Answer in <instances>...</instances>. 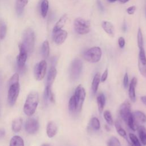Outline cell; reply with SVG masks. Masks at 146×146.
<instances>
[{"instance_id":"obj_50","label":"cell","mask_w":146,"mask_h":146,"mask_svg":"<svg viewBox=\"0 0 146 146\" xmlns=\"http://www.w3.org/2000/svg\"><path fill=\"white\" fill-rule=\"evenodd\" d=\"M145 14H146V7H145Z\"/></svg>"},{"instance_id":"obj_38","label":"cell","mask_w":146,"mask_h":146,"mask_svg":"<svg viewBox=\"0 0 146 146\" xmlns=\"http://www.w3.org/2000/svg\"><path fill=\"white\" fill-rule=\"evenodd\" d=\"M108 69H106L104 71V72L103 73V74L102 75V76L100 77V82H104L106 80V79L108 77Z\"/></svg>"},{"instance_id":"obj_48","label":"cell","mask_w":146,"mask_h":146,"mask_svg":"<svg viewBox=\"0 0 146 146\" xmlns=\"http://www.w3.org/2000/svg\"><path fill=\"white\" fill-rule=\"evenodd\" d=\"M42 146H49V145H48V144H43Z\"/></svg>"},{"instance_id":"obj_2","label":"cell","mask_w":146,"mask_h":146,"mask_svg":"<svg viewBox=\"0 0 146 146\" xmlns=\"http://www.w3.org/2000/svg\"><path fill=\"white\" fill-rule=\"evenodd\" d=\"M39 103V95L38 92H30L26 99L24 106V113L28 116H32L35 112Z\"/></svg>"},{"instance_id":"obj_25","label":"cell","mask_w":146,"mask_h":146,"mask_svg":"<svg viewBox=\"0 0 146 146\" xmlns=\"http://www.w3.org/2000/svg\"><path fill=\"white\" fill-rule=\"evenodd\" d=\"M24 141L19 136L15 135L12 137L10 141V146H24Z\"/></svg>"},{"instance_id":"obj_18","label":"cell","mask_w":146,"mask_h":146,"mask_svg":"<svg viewBox=\"0 0 146 146\" xmlns=\"http://www.w3.org/2000/svg\"><path fill=\"white\" fill-rule=\"evenodd\" d=\"M68 16L66 14L62 15L60 18L58 20V21L56 22L55 25L54 26L52 31L53 33L56 32L57 31H59L62 29V27L65 25L67 21Z\"/></svg>"},{"instance_id":"obj_1","label":"cell","mask_w":146,"mask_h":146,"mask_svg":"<svg viewBox=\"0 0 146 146\" xmlns=\"http://www.w3.org/2000/svg\"><path fill=\"white\" fill-rule=\"evenodd\" d=\"M19 75L15 73L9 79L7 92V102L10 106H13L18 98L20 91Z\"/></svg>"},{"instance_id":"obj_36","label":"cell","mask_w":146,"mask_h":146,"mask_svg":"<svg viewBox=\"0 0 146 146\" xmlns=\"http://www.w3.org/2000/svg\"><path fill=\"white\" fill-rule=\"evenodd\" d=\"M6 33V25L2 22L0 21V39H2L5 38Z\"/></svg>"},{"instance_id":"obj_27","label":"cell","mask_w":146,"mask_h":146,"mask_svg":"<svg viewBox=\"0 0 146 146\" xmlns=\"http://www.w3.org/2000/svg\"><path fill=\"white\" fill-rule=\"evenodd\" d=\"M115 128L116 129V131L117 132V133L121 136L122 137L124 138L125 139H126L128 141L127 139V133L125 131L123 128V127H121L120 122L118 120H116V121L115 122Z\"/></svg>"},{"instance_id":"obj_13","label":"cell","mask_w":146,"mask_h":146,"mask_svg":"<svg viewBox=\"0 0 146 146\" xmlns=\"http://www.w3.org/2000/svg\"><path fill=\"white\" fill-rule=\"evenodd\" d=\"M137 80L136 77H133L129 84V89H128V96L130 100L132 102H135L136 101V92L135 88L137 85Z\"/></svg>"},{"instance_id":"obj_32","label":"cell","mask_w":146,"mask_h":146,"mask_svg":"<svg viewBox=\"0 0 146 146\" xmlns=\"http://www.w3.org/2000/svg\"><path fill=\"white\" fill-rule=\"evenodd\" d=\"M137 46L139 49L143 48V37L141 30L140 28L138 29L137 34Z\"/></svg>"},{"instance_id":"obj_45","label":"cell","mask_w":146,"mask_h":146,"mask_svg":"<svg viewBox=\"0 0 146 146\" xmlns=\"http://www.w3.org/2000/svg\"><path fill=\"white\" fill-rule=\"evenodd\" d=\"M123 29V31H126V25H125V23H124Z\"/></svg>"},{"instance_id":"obj_24","label":"cell","mask_w":146,"mask_h":146,"mask_svg":"<svg viewBox=\"0 0 146 146\" xmlns=\"http://www.w3.org/2000/svg\"><path fill=\"white\" fill-rule=\"evenodd\" d=\"M100 82V74L98 72L95 75L92 82L91 88L94 94L96 93L99 87V84Z\"/></svg>"},{"instance_id":"obj_20","label":"cell","mask_w":146,"mask_h":146,"mask_svg":"<svg viewBox=\"0 0 146 146\" xmlns=\"http://www.w3.org/2000/svg\"><path fill=\"white\" fill-rule=\"evenodd\" d=\"M139 137L140 141L144 145H146V128L143 125H139L137 127Z\"/></svg>"},{"instance_id":"obj_42","label":"cell","mask_w":146,"mask_h":146,"mask_svg":"<svg viewBox=\"0 0 146 146\" xmlns=\"http://www.w3.org/2000/svg\"><path fill=\"white\" fill-rule=\"evenodd\" d=\"M140 100L142 103L146 106V96H142L140 97Z\"/></svg>"},{"instance_id":"obj_19","label":"cell","mask_w":146,"mask_h":146,"mask_svg":"<svg viewBox=\"0 0 146 146\" xmlns=\"http://www.w3.org/2000/svg\"><path fill=\"white\" fill-rule=\"evenodd\" d=\"M136 123H144L146 122V115L140 111H136L132 113Z\"/></svg>"},{"instance_id":"obj_28","label":"cell","mask_w":146,"mask_h":146,"mask_svg":"<svg viewBox=\"0 0 146 146\" xmlns=\"http://www.w3.org/2000/svg\"><path fill=\"white\" fill-rule=\"evenodd\" d=\"M68 110L70 112H74L75 111H77L78 108V105H77V102L76 98L73 95L70 99L69 102H68Z\"/></svg>"},{"instance_id":"obj_23","label":"cell","mask_w":146,"mask_h":146,"mask_svg":"<svg viewBox=\"0 0 146 146\" xmlns=\"http://www.w3.org/2000/svg\"><path fill=\"white\" fill-rule=\"evenodd\" d=\"M96 101L98 110L100 113H102L104 109V107L106 103V98L104 95L103 93L100 94L97 97Z\"/></svg>"},{"instance_id":"obj_22","label":"cell","mask_w":146,"mask_h":146,"mask_svg":"<svg viewBox=\"0 0 146 146\" xmlns=\"http://www.w3.org/2000/svg\"><path fill=\"white\" fill-rule=\"evenodd\" d=\"M22 123H23V121L21 117L17 118L14 120L12 122V125H11V128L13 131L15 133L19 132L22 128Z\"/></svg>"},{"instance_id":"obj_10","label":"cell","mask_w":146,"mask_h":146,"mask_svg":"<svg viewBox=\"0 0 146 146\" xmlns=\"http://www.w3.org/2000/svg\"><path fill=\"white\" fill-rule=\"evenodd\" d=\"M39 128V124L37 120L33 117H29L25 123V130L29 134L36 133Z\"/></svg>"},{"instance_id":"obj_5","label":"cell","mask_w":146,"mask_h":146,"mask_svg":"<svg viewBox=\"0 0 146 146\" xmlns=\"http://www.w3.org/2000/svg\"><path fill=\"white\" fill-rule=\"evenodd\" d=\"M74 28L76 33L80 35H84L89 33L90 25L87 21L82 18H78L74 20Z\"/></svg>"},{"instance_id":"obj_8","label":"cell","mask_w":146,"mask_h":146,"mask_svg":"<svg viewBox=\"0 0 146 146\" xmlns=\"http://www.w3.org/2000/svg\"><path fill=\"white\" fill-rule=\"evenodd\" d=\"M47 70V63L42 60L38 63L34 68V76L37 80H42L45 76Z\"/></svg>"},{"instance_id":"obj_35","label":"cell","mask_w":146,"mask_h":146,"mask_svg":"<svg viewBox=\"0 0 146 146\" xmlns=\"http://www.w3.org/2000/svg\"><path fill=\"white\" fill-rule=\"evenodd\" d=\"M107 146H121L119 140L114 136L111 137L107 143Z\"/></svg>"},{"instance_id":"obj_34","label":"cell","mask_w":146,"mask_h":146,"mask_svg":"<svg viewBox=\"0 0 146 146\" xmlns=\"http://www.w3.org/2000/svg\"><path fill=\"white\" fill-rule=\"evenodd\" d=\"M139 63H140L142 65H146V55L144 48L139 49Z\"/></svg>"},{"instance_id":"obj_46","label":"cell","mask_w":146,"mask_h":146,"mask_svg":"<svg viewBox=\"0 0 146 146\" xmlns=\"http://www.w3.org/2000/svg\"><path fill=\"white\" fill-rule=\"evenodd\" d=\"M109 2H110V3H113V2H116V1H117V0H107Z\"/></svg>"},{"instance_id":"obj_43","label":"cell","mask_w":146,"mask_h":146,"mask_svg":"<svg viewBox=\"0 0 146 146\" xmlns=\"http://www.w3.org/2000/svg\"><path fill=\"white\" fill-rule=\"evenodd\" d=\"M5 135V131L3 129H0V139Z\"/></svg>"},{"instance_id":"obj_17","label":"cell","mask_w":146,"mask_h":146,"mask_svg":"<svg viewBox=\"0 0 146 146\" xmlns=\"http://www.w3.org/2000/svg\"><path fill=\"white\" fill-rule=\"evenodd\" d=\"M102 26L106 33L111 36H113L115 34V28L113 25L110 22L104 21L102 23Z\"/></svg>"},{"instance_id":"obj_29","label":"cell","mask_w":146,"mask_h":146,"mask_svg":"<svg viewBox=\"0 0 146 146\" xmlns=\"http://www.w3.org/2000/svg\"><path fill=\"white\" fill-rule=\"evenodd\" d=\"M48 1L47 0H42L40 4V13L43 18H45L47 15L48 10Z\"/></svg>"},{"instance_id":"obj_31","label":"cell","mask_w":146,"mask_h":146,"mask_svg":"<svg viewBox=\"0 0 146 146\" xmlns=\"http://www.w3.org/2000/svg\"><path fill=\"white\" fill-rule=\"evenodd\" d=\"M103 116L106 121V122L110 125H112L113 124V120L112 117V115L110 111L106 110L103 113Z\"/></svg>"},{"instance_id":"obj_15","label":"cell","mask_w":146,"mask_h":146,"mask_svg":"<svg viewBox=\"0 0 146 146\" xmlns=\"http://www.w3.org/2000/svg\"><path fill=\"white\" fill-rule=\"evenodd\" d=\"M44 99L45 103H48V102L54 103L55 102L54 94L51 90V86L46 85L44 91Z\"/></svg>"},{"instance_id":"obj_7","label":"cell","mask_w":146,"mask_h":146,"mask_svg":"<svg viewBox=\"0 0 146 146\" xmlns=\"http://www.w3.org/2000/svg\"><path fill=\"white\" fill-rule=\"evenodd\" d=\"M74 95L77 102V111L79 112L82 108L83 102L86 98V90L81 84H79L76 87Z\"/></svg>"},{"instance_id":"obj_44","label":"cell","mask_w":146,"mask_h":146,"mask_svg":"<svg viewBox=\"0 0 146 146\" xmlns=\"http://www.w3.org/2000/svg\"><path fill=\"white\" fill-rule=\"evenodd\" d=\"M118 1H119L120 3H127L129 0H117Z\"/></svg>"},{"instance_id":"obj_11","label":"cell","mask_w":146,"mask_h":146,"mask_svg":"<svg viewBox=\"0 0 146 146\" xmlns=\"http://www.w3.org/2000/svg\"><path fill=\"white\" fill-rule=\"evenodd\" d=\"M131 111V104L128 100H125L122 103L120 107L119 114L121 119L126 122L128 118L132 115Z\"/></svg>"},{"instance_id":"obj_47","label":"cell","mask_w":146,"mask_h":146,"mask_svg":"<svg viewBox=\"0 0 146 146\" xmlns=\"http://www.w3.org/2000/svg\"><path fill=\"white\" fill-rule=\"evenodd\" d=\"M105 128H106V129H107V131H110V129L107 126V125H105Z\"/></svg>"},{"instance_id":"obj_12","label":"cell","mask_w":146,"mask_h":146,"mask_svg":"<svg viewBox=\"0 0 146 146\" xmlns=\"http://www.w3.org/2000/svg\"><path fill=\"white\" fill-rule=\"evenodd\" d=\"M53 39L56 44H62L66 39L67 36V32L63 30H60L53 33Z\"/></svg>"},{"instance_id":"obj_40","label":"cell","mask_w":146,"mask_h":146,"mask_svg":"<svg viewBox=\"0 0 146 146\" xmlns=\"http://www.w3.org/2000/svg\"><path fill=\"white\" fill-rule=\"evenodd\" d=\"M136 10V7L135 6H130L127 9V12L128 14H130V15H132V14H133L135 11Z\"/></svg>"},{"instance_id":"obj_37","label":"cell","mask_w":146,"mask_h":146,"mask_svg":"<svg viewBox=\"0 0 146 146\" xmlns=\"http://www.w3.org/2000/svg\"><path fill=\"white\" fill-rule=\"evenodd\" d=\"M128 82H129V80H128V74L125 73L124 76V78H123V86L125 88H127L128 87V86H129Z\"/></svg>"},{"instance_id":"obj_14","label":"cell","mask_w":146,"mask_h":146,"mask_svg":"<svg viewBox=\"0 0 146 146\" xmlns=\"http://www.w3.org/2000/svg\"><path fill=\"white\" fill-rule=\"evenodd\" d=\"M58 128L56 124L52 121L48 123L46 127V133L48 137H53L57 133Z\"/></svg>"},{"instance_id":"obj_39","label":"cell","mask_w":146,"mask_h":146,"mask_svg":"<svg viewBox=\"0 0 146 146\" xmlns=\"http://www.w3.org/2000/svg\"><path fill=\"white\" fill-rule=\"evenodd\" d=\"M125 39L123 37H119V39H118V44H119V47L122 48L124 47L125 46Z\"/></svg>"},{"instance_id":"obj_49","label":"cell","mask_w":146,"mask_h":146,"mask_svg":"<svg viewBox=\"0 0 146 146\" xmlns=\"http://www.w3.org/2000/svg\"><path fill=\"white\" fill-rule=\"evenodd\" d=\"M145 76H146V70H145V75H144Z\"/></svg>"},{"instance_id":"obj_3","label":"cell","mask_w":146,"mask_h":146,"mask_svg":"<svg viewBox=\"0 0 146 146\" xmlns=\"http://www.w3.org/2000/svg\"><path fill=\"white\" fill-rule=\"evenodd\" d=\"M22 44L28 53H31L33 51L35 44V35L34 31L31 28H28L24 31Z\"/></svg>"},{"instance_id":"obj_16","label":"cell","mask_w":146,"mask_h":146,"mask_svg":"<svg viewBox=\"0 0 146 146\" xmlns=\"http://www.w3.org/2000/svg\"><path fill=\"white\" fill-rule=\"evenodd\" d=\"M57 74L56 69L55 67L52 66L48 72L47 77V82H46V85L49 86H52V84H53L55 79L56 78Z\"/></svg>"},{"instance_id":"obj_6","label":"cell","mask_w":146,"mask_h":146,"mask_svg":"<svg viewBox=\"0 0 146 146\" xmlns=\"http://www.w3.org/2000/svg\"><path fill=\"white\" fill-rule=\"evenodd\" d=\"M83 68V62L78 58L75 59L71 63L70 68V76L73 80H76L80 76Z\"/></svg>"},{"instance_id":"obj_41","label":"cell","mask_w":146,"mask_h":146,"mask_svg":"<svg viewBox=\"0 0 146 146\" xmlns=\"http://www.w3.org/2000/svg\"><path fill=\"white\" fill-rule=\"evenodd\" d=\"M97 6L98 9H99V10L102 12H103L104 11V6L103 5L102 2L100 1V0H97Z\"/></svg>"},{"instance_id":"obj_4","label":"cell","mask_w":146,"mask_h":146,"mask_svg":"<svg viewBox=\"0 0 146 146\" xmlns=\"http://www.w3.org/2000/svg\"><path fill=\"white\" fill-rule=\"evenodd\" d=\"M102 52L99 47H93L87 50L83 55L86 60L91 63L98 62L102 57Z\"/></svg>"},{"instance_id":"obj_30","label":"cell","mask_w":146,"mask_h":146,"mask_svg":"<svg viewBox=\"0 0 146 146\" xmlns=\"http://www.w3.org/2000/svg\"><path fill=\"white\" fill-rule=\"evenodd\" d=\"M129 137L131 141V146H141V144L139 139L135 134L130 133L129 134Z\"/></svg>"},{"instance_id":"obj_21","label":"cell","mask_w":146,"mask_h":146,"mask_svg":"<svg viewBox=\"0 0 146 146\" xmlns=\"http://www.w3.org/2000/svg\"><path fill=\"white\" fill-rule=\"evenodd\" d=\"M28 3V0H16L15 9L18 15H21L25 7Z\"/></svg>"},{"instance_id":"obj_26","label":"cell","mask_w":146,"mask_h":146,"mask_svg":"<svg viewBox=\"0 0 146 146\" xmlns=\"http://www.w3.org/2000/svg\"><path fill=\"white\" fill-rule=\"evenodd\" d=\"M41 53L43 58H47V57H48L50 54V46L49 43L47 40L44 41L42 43L41 48Z\"/></svg>"},{"instance_id":"obj_9","label":"cell","mask_w":146,"mask_h":146,"mask_svg":"<svg viewBox=\"0 0 146 146\" xmlns=\"http://www.w3.org/2000/svg\"><path fill=\"white\" fill-rule=\"evenodd\" d=\"M19 53L17 58V64L19 70L23 69L27 58L28 52L22 43L19 46Z\"/></svg>"},{"instance_id":"obj_33","label":"cell","mask_w":146,"mask_h":146,"mask_svg":"<svg viewBox=\"0 0 146 146\" xmlns=\"http://www.w3.org/2000/svg\"><path fill=\"white\" fill-rule=\"evenodd\" d=\"M90 125L91 127L95 130H99L100 128V123L99 119L95 117H94L91 119Z\"/></svg>"}]
</instances>
